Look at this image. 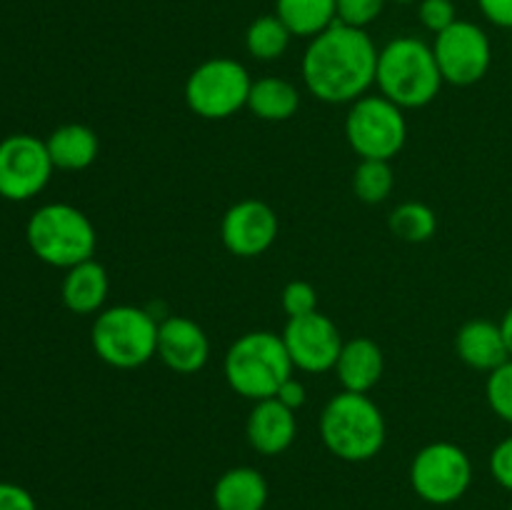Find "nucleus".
Returning a JSON list of instances; mask_svg holds the SVG:
<instances>
[{
    "mask_svg": "<svg viewBox=\"0 0 512 510\" xmlns=\"http://www.w3.org/2000/svg\"><path fill=\"white\" fill-rule=\"evenodd\" d=\"M378 45L368 30L335 20L310 38L303 53V83L313 98L328 105H350L370 93L378 75Z\"/></svg>",
    "mask_w": 512,
    "mask_h": 510,
    "instance_id": "f257e3e1",
    "label": "nucleus"
},
{
    "mask_svg": "<svg viewBox=\"0 0 512 510\" xmlns=\"http://www.w3.org/2000/svg\"><path fill=\"white\" fill-rule=\"evenodd\" d=\"M318 430L328 453L345 463L378 458L388 440V423L380 405L368 393L350 390H340L325 403Z\"/></svg>",
    "mask_w": 512,
    "mask_h": 510,
    "instance_id": "f03ea898",
    "label": "nucleus"
},
{
    "mask_svg": "<svg viewBox=\"0 0 512 510\" xmlns=\"http://www.w3.org/2000/svg\"><path fill=\"white\" fill-rule=\"evenodd\" d=\"M433 45L413 35H400L378 53L375 88L403 110H418L433 103L443 88Z\"/></svg>",
    "mask_w": 512,
    "mask_h": 510,
    "instance_id": "7ed1b4c3",
    "label": "nucleus"
},
{
    "mask_svg": "<svg viewBox=\"0 0 512 510\" xmlns=\"http://www.w3.org/2000/svg\"><path fill=\"white\" fill-rule=\"evenodd\" d=\"M293 370L283 338L273 330H250L240 335L223 360V373L230 388L253 403L275 398Z\"/></svg>",
    "mask_w": 512,
    "mask_h": 510,
    "instance_id": "20e7f679",
    "label": "nucleus"
},
{
    "mask_svg": "<svg viewBox=\"0 0 512 510\" xmlns=\"http://www.w3.org/2000/svg\"><path fill=\"white\" fill-rule=\"evenodd\" d=\"M25 238L35 258L63 270L90 260L98 248L93 220L70 203L40 205L25 225Z\"/></svg>",
    "mask_w": 512,
    "mask_h": 510,
    "instance_id": "39448f33",
    "label": "nucleus"
},
{
    "mask_svg": "<svg viewBox=\"0 0 512 510\" xmlns=\"http://www.w3.org/2000/svg\"><path fill=\"white\" fill-rule=\"evenodd\" d=\"M158 328L155 315L145 308L113 305L95 315L90 345L110 368L135 370L158 358Z\"/></svg>",
    "mask_w": 512,
    "mask_h": 510,
    "instance_id": "423d86ee",
    "label": "nucleus"
},
{
    "mask_svg": "<svg viewBox=\"0 0 512 510\" xmlns=\"http://www.w3.org/2000/svg\"><path fill=\"white\" fill-rule=\"evenodd\" d=\"M253 88L248 68L235 58H208L193 68L185 80V105L203 120L233 118L238 110L248 108Z\"/></svg>",
    "mask_w": 512,
    "mask_h": 510,
    "instance_id": "0eeeda50",
    "label": "nucleus"
},
{
    "mask_svg": "<svg viewBox=\"0 0 512 510\" xmlns=\"http://www.w3.org/2000/svg\"><path fill=\"white\" fill-rule=\"evenodd\" d=\"M345 138L360 160H393L408 143L405 110L380 93H368L350 103Z\"/></svg>",
    "mask_w": 512,
    "mask_h": 510,
    "instance_id": "6e6552de",
    "label": "nucleus"
},
{
    "mask_svg": "<svg viewBox=\"0 0 512 510\" xmlns=\"http://www.w3.org/2000/svg\"><path fill=\"white\" fill-rule=\"evenodd\" d=\"M410 488L430 505H453L473 485V460L450 440H435L415 453L408 470Z\"/></svg>",
    "mask_w": 512,
    "mask_h": 510,
    "instance_id": "1a4fd4ad",
    "label": "nucleus"
},
{
    "mask_svg": "<svg viewBox=\"0 0 512 510\" xmlns=\"http://www.w3.org/2000/svg\"><path fill=\"white\" fill-rule=\"evenodd\" d=\"M433 55L438 60L443 83L470 88L488 75L493 65V45L478 23L455 20L450 28L435 35Z\"/></svg>",
    "mask_w": 512,
    "mask_h": 510,
    "instance_id": "9d476101",
    "label": "nucleus"
},
{
    "mask_svg": "<svg viewBox=\"0 0 512 510\" xmlns=\"http://www.w3.org/2000/svg\"><path fill=\"white\" fill-rule=\"evenodd\" d=\"M53 170L45 140L28 133L0 140V198L13 203L35 198L50 183Z\"/></svg>",
    "mask_w": 512,
    "mask_h": 510,
    "instance_id": "9b49d317",
    "label": "nucleus"
},
{
    "mask_svg": "<svg viewBox=\"0 0 512 510\" xmlns=\"http://www.w3.org/2000/svg\"><path fill=\"white\" fill-rule=\"evenodd\" d=\"M280 338L293 360V368L313 375L333 370L345 343L338 325L320 310L300 318H288Z\"/></svg>",
    "mask_w": 512,
    "mask_h": 510,
    "instance_id": "f8f14e48",
    "label": "nucleus"
},
{
    "mask_svg": "<svg viewBox=\"0 0 512 510\" xmlns=\"http://www.w3.org/2000/svg\"><path fill=\"white\" fill-rule=\"evenodd\" d=\"M280 220L265 200L245 198L225 210L220 220V240L235 258H260L275 245Z\"/></svg>",
    "mask_w": 512,
    "mask_h": 510,
    "instance_id": "ddd939ff",
    "label": "nucleus"
},
{
    "mask_svg": "<svg viewBox=\"0 0 512 510\" xmlns=\"http://www.w3.org/2000/svg\"><path fill=\"white\" fill-rule=\"evenodd\" d=\"M158 358L178 375L200 373L210 360L208 333L188 315H170L160 320Z\"/></svg>",
    "mask_w": 512,
    "mask_h": 510,
    "instance_id": "4468645a",
    "label": "nucleus"
},
{
    "mask_svg": "<svg viewBox=\"0 0 512 510\" xmlns=\"http://www.w3.org/2000/svg\"><path fill=\"white\" fill-rule=\"evenodd\" d=\"M245 435L255 453L268 455H283L285 450L293 448L295 438H298V418L295 410L280 403L278 398H265L253 403V410L245 423Z\"/></svg>",
    "mask_w": 512,
    "mask_h": 510,
    "instance_id": "2eb2a0df",
    "label": "nucleus"
},
{
    "mask_svg": "<svg viewBox=\"0 0 512 510\" xmlns=\"http://www.w3.org/2000/svg\"><path fill=\"white\" fill-rule=\"evenodd\" d=\"M455 353L468 368L480 373H493L505 360H510L500 323L488 318H473L460 325L455 333Z\"/></svg>",
    "mask_w": 512,
    "mask_h": 510,
    "instance_id": "dca6fc26",
    "label": "nucleus"
},
{
    "mask_svg": "<svg viewBox=\"0 0 512 510\" xmlns=\"http://www.w3.org/2000/svg\"><path fill=\"white\" fill-rule=\"evenodd\" d=\"M333 373L338 375L343 390L370 393L385 373L383 348L373 338H365V335L345 340Z\"/></svg>",
    "mask_w": 512,
    "mask_h": 510,
    "instance_id": "f3484780",
    "label": "nucleus"
},
{
    "mask_svg": "<svg viewBox=\"0 0 512 510\" xmlns=\"http://www.w3.org/2000/svg\"><path fill=\"white\" fill-rule=\"evenodd\" d=\"M110 293V278L105 265L90 258L85 263L73 265L65 270L60 298L63 305L75 315H98L105 308Z\"/></svg>",
    "mask_w": 512,
    "mask_h": 510,
    "instance_id": "a211bd4d",
    "label": "nucleus"
},
{
    "mask_svg": "<svg viewBox=\"0 0 512 510\" xmlns=\"http://www.w3.org/2000/svg\"><path fill=\"white\" fill-rule=\"evenodd\" d=\"M268 498V480L250 465L225 470L213 485L215 510H265Z\"/></svg>",
    "mask_w": 512,
    "mask_h": 510,
    "instance_id": "6ab92c4d",
    "label": "nucleus"
},
{
    "mask_svg": "<svg viewBox=\"0 0 512 510\" xmlns=\"http://www.w3.org/2000/svg\"><path fill=\"white\" fill-rule=\"evenodd\" d=\"M45 145H48L50 160H53L55 168L68 170V173L88 170L98 160L100 153L98 135L83 123L60 125L48 135Z\"/></svg>",
    "mask_w": 512,
    "mask_h": 510,
    "instance_id": "aec40b11",
    "label": "nucleus"
},
{
    "mask_svg": "<svg viewBox=\"0 0 512 510\" xmlns=\"http://www.w3.org/2000/svg\"><path fill=\"white\" fill-rule=\"evenodd\" d=\"M248 110L265 123H285L300 110V90L278 75L258 78L250 88Z\"/></svg>",
    "mask_w": 512,
    "mask_h": 510,
    "instance_id": "412c9836",
    "label": "nucleus"
},
{
    "mask_svg": "<svg viewBox=\"0 0 512 510\" xmlns=\"http://www.w3.org/2000/svg\"><path fill=\"white\" fill-rule=\"evenodd\" d=\"M275 15L293 38H315L338 20V0H275Z\"/></svg>",
    "mask_w": 512,
    "mask_h": 510,
    "instance_id": "4be33fe9",
    "label": "nucleus"
},
{
    "mask_svg": "<svg viewBox=\"0 0 512 510\" xmlns=\"http://www.w3.org/2000/svg\"><path fill=\"white\" fill-rule=\"evenodd\" d=\"M290 40H293V33L275 13L260 15L245 30V50L250 58L260 63H273L283 58L290 48Z\"/></svg>",
    "mask_w": 512,
    "mask_h": 510,
    "instance_id": "5701e85b",
    "label": "nucleus"
},
{
    "mask_svg": "<svg viewBox=\"0 0 512 510\" xmlns=\"http://www.w3.org/2000/svg\"><path fill=\"white\" fill-rule=\"evenodd\" d=\"M388 228L395 238L405 243H428L438 233V215L430 205L405 200L390 213Z\"/></svg>",
    "mask_w": 512,
    "mask_h": 510,
    "instance_id": "b1692460",
    "label": "nucleus"
},
{
    "mask_svg": "<svg viewBox=\"0 0 512 510\" xmlns=\"http://www.w3.org/2000/svg\"><path fill=\"white\" fill-rule=\"evenodd\" d=\"M395 173L390 160H360L353 170V193L360 203L378 205L390 198Z\"/></svg>",
    "mask_w": 512,
    "mask_h": 510,
    "instance_id": "393cba45",
    "label": "nucleus"
},
{
    "mask_svg": "<svg viewBox=\"0 0 512 510\" xmlns=\"http://www.w3.org/2000/svg\"><path fill=\"white\" fill-rule=\"evenodd\" d=\"M485 400H488L490 410L503 423L512 425V358L505 360L493 373H488V380H485Z\"/></svg>",
    "mask_w": 512,
    "mask_h": 510,
    "instance_id": "a878e982",
    "label": "nucleus"
},
{
    "mask_svg": "<svg viewBox=\"0 0 512 510\" xmlns=\"http://www.w3.org/2000/svg\"><path fill=\"white\" fill-rule=\"evenodd\" d=\"M280 305H283L288 318H300L318 310V290L308 280H290L280 293Z\"/></svg>",
    "mask_w": 512,
    "mask_h": 510,
    "instance_id": "bb28decb",
    "label": "nucleus"
},
{
    "mask_svg": "<svg viewBox=\"0 0 512 510\" xmlns=\"http://www.w3.org/2000/svg\"><path fill=\"white\" fill-rule=\"evenodd\" d=\"M388 0H338V20L353 28H368L380 18Z\"/></svg>",
    "mask_w": 512,
    "mask_h": 510,
    "instance_id": "cd10ccee",
    "label": "nucleus"
},
{
    "mask_svg": "<svg viewBox=\"0 0 512 510\" xmlns=\"http://www.w3.org/2000/svg\"><path fill=\"white\" fill-rule=\"evenodd\" d=\"M418 18L425 30L438 35L458 20V10H455L453 0H420Z\"/></svg>",
    "mask_w": 512,
    "mask_h": 510,
    "instance_id": "c85d7f7f",
    "label": "nucleus"
},
{
    "mask_svg": "<svg viewBox=\"0 0 512 510\" xmlns=\"http://www.w3.org/2000/svg\"><path fill=\"white\" fill-rule=\"evenodd\" d=\"M488 465L495 483L503 490H508V493H512V435H508V438H503L495 445L493 453H490Z\"/></svg>",
    "mask_w": 512,
    "mask_h": 510,
    "instance_id": "c756f323",
    "label": "nucleus"
},
{
    "mask_svg": "<svg viewBox=\"0 0 512 510\" xmlns=\"http://www.w3.org/2000/svg\"><path fill=\"white\" fill-rule=\"evenodd\" d=\"M0 510H38V503L23 485L0 480Z\"/></svg>",
    "mask_w": 512,
    "mask_h": 510,
    "instance_id": "7c9ffc66",
    "label": "nucleus"
},
{
    "mask_svg": "<svg viewBox=\"0 0 512 510\" xmlns=\"http://www.w3.org/2000/svg\"><path fill=\"white\" fill-rule=\"evenodd\" d=\"M478 8L488 23L512 30V0H478Z\"/></svg>",
    "mask_w": 512,
    "mask_h": 510,
    "instance_id": "2f4dec72",
    "label": "nucleus"
},
{
    "mask_svg": "<svg viewBox=\"0 0 512 510\" xmlns=\"http://www.w3.org/2000/svg\"><path fill=\"white\" fill-rule=\"evenodd\" d=\"M275 398H278L283 405H288L290 410H295V413H298V410L305 405V400H308V390H305V385L300 383L295 375H290V378L278 388Z\"/></svg>",
    "mask_w": 512,
    "mask_h": 510,
    "instance_id": "473e14b6",
    "label": "nucleus"
},
{
    "mask_svg": "<svg viewBox=\"0 0 512 510\" xmlns=\"http://www.w3.org/2000/svg\"><path fill=\"white\" fill-rule=\"evenodd\" d=\"M500 330H503V338H505V345H508V353L512 358V305L508 310H505V315L500 318Z\"/></svg>",
    "mask_w": 512,
    "mask_h": 510,
    "instance_id": "72a5a7b5",
    "label": "nucleus"
},
{
    "mask_svg": "<svg viewBox=\"0 0 512 510\" xmlns=\"http://www.w3.org/2000/svg\"><path fill=\"white\" fill-rule=\"evenodd\" d=\"M393 3H400V5H410V3H420V0H393Z\"/></svg>",
    "mask_w": 512,
    "mask_h": 510,
    "instance_id": "f704fd0d",
    "label": "nucleus"
},
{
    "mask_svg": "<svg viewBox=\"0 0 512 510\" xmlns=\"http://www.w3.org/2000/svg\"><path fill=\"white\" fill-rule=\"evenodd\" d=\"M508 510H512V503H510V508H508Z\"/></svg>",
    "mask_w": 512,
    "mask_h": 510,
    "instance_id": "c9c22d12",
    "label": "nucleus"
}]
</instances>
